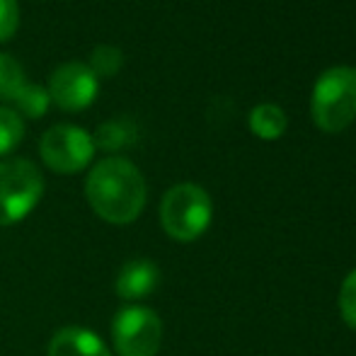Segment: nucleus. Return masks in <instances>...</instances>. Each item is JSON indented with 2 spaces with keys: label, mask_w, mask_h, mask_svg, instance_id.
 <instances>
[{
  "label": "nucleus",
  "mask_w": 356,
  "mask_h": 356,
  "mask_svg": "<svg viewBox=\"0 0 356 356\" xmlns=\"http://www.w3.org/2000/svg\"><path fill=\"white\" fill-rule=\"evenodd\" d=\"M49 356H112V352L92 330L63 327L49 342Z\"/></svg>",
  "instance_id": "obj_9"
},
{
  "label": "nucleus",
  "mask_w": 356,
  "mask_h": 356,
  "mask_svg": "<svg viewBox=\"0 0 356 356\" xmlns=\"http://www.w3.org/2000/svg\"><path fill=\"white\" fill-rule=\"evenodd\" d=\"M313 122L320 131L339 134L356 119V68H327L313 88Z\"/></svg>",
  "instance_id": "obj_2"
},
{
  "label": "nucleus",
  "mask_w": 356,
  "mask_h": 356,
  "mask_svg": "<svg viewBox=\"0 0 356 356\" xmlns=\"http://www.w3.org/2000/svg\"><path fill=\"white\" fill-rule=\"evenodd\" d=\"M160 269L150 259H129L114 279V291L122 300H143L158 289Z\"/></svg>",
  "instance_id": "obj_8"
},
{
  "label": "nucleus",
  "mask_w": 356,
  "mask_h": 356,
  "mask_svg": "<svg viewBox=\"0 0 356 356\" xmlns=\"http://www.w3.org/2000/svg\"><path fill=\"white\" fill-rule=\"evenodd\" d=\"M88 66L92 68V73L97 75V78L99 75L109 78V75H117L119 68L124 66V54H122V49L112 47V44H99V47H95L92 58H90Z\"/></svg>",
  "instance_id": "obj_14"
},
{
  "label": "nucleus",
  "mask_w": 356,
  "mask_h": 356,
  "mask_svg": "<svg viewBox=\"0 0 356 356\" xmlns=\"http://www.w3.org/2000/svg\"><path fill=\"white\" fill-rule=\"evenodd\" d=\"M97 88H99V78L92 73V68L88 63L68 61L51 73L49 97L58 107L68 109V112H78V109H85L92 104Z\"/></svg>",
  "instance_id": "obj_7"
},
{
  "label": "nucleus",
  "mask_w": 356,
  "mask_h": 356,
  "mask_svg": "<svg viewBox=\"0 0 356 356\" xmlns=\"http://www.w3.org/2000/svg\"><path fill=\"white\" fill-rule=\"evenodd\" d=\"M250 129H252L254 136L262 138V141H277L286 131L284 109L269 102L257 104V107L250 112Z\"/></svg>",
  "instance_id": "obj_10"
},
{
  "label": "nucleus",
  "mask_w": 356,
  "mask_h": 356,
  "mask_svg": "<svg viewBox=\"0 0 356 356\" xmlns=\"http://www.w3.org/2000/svg\"><path fill=\"white\" fill-rule=\"evenodd\" d=\"M42 197L44 177L32 160H0V228L24 220Z\"/></svg>",
  "instance_id": "obj_4"
},
{
  "label": "nucleus",
  "mask_w": 356,
  "mask_h": 356,
  "mask_svg": "<svg viewBox=\"0 0 356 356\" xmlns=\"http://www.w3.org/2000/svg\"><path fill=\"white\" fill-rule=\"evenodd\" d=\"M10 102L15 104V112L17 114L22 112L24 117H29V119H39L47 114L49 104H51V97H49V90L42 88V85L24 83Z\"/></svg>",
  "instance_id": "obj_12"
},
{
  "label": "nucleus",
  "mask_w": 356,
  "mask_h": 356,
  "mask_svg": "<svg viewBox=\"0 0 356 356\" xmlns=\"http://www.w3.org/2000/svg\"><path fill=\"white\" fill-rule=\"evenodd\" d=\"M85 197L92 211L112 225H129L143 213L148 187L141 170L127 158H104L85 179Z\"/></svg>",
  "instance_id": "obj_1"
},
{
  "label": "nucleus",
  "mask_w": 356,
  "mask_h": 356,
  "mask_svg": "<svg viewBox=\"0 0 356 356\" xmlns=\"http://www.w3.org/2000/svg\"><path fill=\"white\" fill-rule=\"evenodd\" d=\"M339 313L344 323L356 330V269L344 277L342 289H339Z\"/></svg>",
  "instance_id": "obj_16"
},
{
  "label": "nucleus",
  "mask_w": 356,
  "mask_h": 356,
  "mask_svg": "<svg viewBox=\"0 0 356 356\" xmlns=\"http://www.w3.org/2000/svg\"><path fill=\"white\" fill-rule=\"evenodd\" d=\"M95 141L85 129L73 124H56L39 141V153L49 170L61 175H75L95 158Z\"/></svg>",
  "instance_id": "obj_6"
},
{
  "label": "nucleus",
  "mask_w": 356,
  "mask_h": 356,
  "mask_svg": "<svg viewBox=\"0 0 356 356\" xmlns=\"http://www.w3.org/2000/svg\"><path fill=\"white\" fill-rule=\"evenodd\" d=\"M27 83L24 80V71L13 56L0 54V99H13L17 90Z\"/></svg>",
  "instance_id": "obj_15"
},
{
  "label": "nucleus",
  "mask_w": 356,
  "mask_h": 356,
  "mask_svg": "<svg viewBox=\"0 0 356 356\" xmlns=\"http://www.w3.org/2000/svg\"><path fill=\"white\" fill-rule=\"evenodd\" d=\"M19 24L17 0H0V42H8Z\"/></svg>",
  "instance_id": "obj_17"
},
{
  "label": "nucleus",
  "mask_w": 356,
  "mask_h": 356,
  "mask_svg": "<svg viewBox=\"0 0 356 356\" xmlns=\"http://www.w3.org/2000/svg\"><path fill=\"white\" fill-rule=\"evenodd\" d=\"M24 136V122L15 109L0 107V158L13 153Z\"/></svg>",
  "instance_id": "obj_13"
},
{
  "label": "nucleus",
  "mask_w": 356,
  "mask_h": 356,
  "mask_svg": "<svg viewBox=\"0 0 356 356\" xmlns=\"http://www.w3.org/2000/svg\"><path fill=\"white\" fill-rule=\"evenodd\" d=\"M213 218V204L207 189L194 182H182L168 189L160 202L163 230L177 243H194L209 230Z\"/></svg>",
  "instance_id": "obj_3"
},
{
  "label": "nucleus",
  "mask_w": 356,
  "mask_h": 356,
  "mask_svg": "<svg viewBox=\"0 0 356 356\" xmlns=\"http://www.w3.org/2000/svg\"><path fill=\"white\" fill-rule=\"evenodd\" d=\"M112 339L119 356H155L163 344V320L145 305H127L114 315Z\"/></svg>",
  "instance_id": "obj_5"
},
{
  "label": "nucleus",
  "mask_w": 356,
  "mask_h": 356,
  "mask_svg": "<svg viewBox=\"0 0 356 356\" xmlns=\"http://www.w3.org/2000/svg\"><path fill=\"white\" fill-rule=\"evenodd\" d=\"M138 138V129L131 119H109V122L99 124L97 134L92 136L95 148H102V150H119V148H127Z\"/></svg>",
  "instance_id": "obj_11"
}]
</instances>
